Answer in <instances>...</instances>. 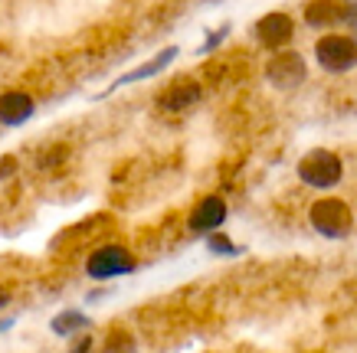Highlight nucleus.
I'll return each mask as SVG.
<instances>
[{
	"instance_id": "obj_1",
	"label": "nucleus",
	"mask_w": 357,
	"mask_h": 353,
	"mask_svg": "<svg viewBox=\"0 0 357 353\" xmlns=\"http://www.w3.org/2000/svg\"><path fill=\"white\" fill-rule=\"evenodd\" d=\"M295 173H298V180H302L305 187H312V190H335L337 183H341V177H344V161L337 157L335 150L314 148L298 161Z\"/></svg>"
},
{
	"instance_id": "obj_2",
	"label": "nucleus",
	"mask_w": 357,
	"mask_h": 353,
	"mask_svg": "<svg viewBox=\"0 0 357 353\" xmlns=\"http://www.w3.org/2000/svg\"><path fill=\"white\" fill-rule=\"evenodd\" d=\"M308 223L318 235H325V239H347L351 229H354V213H351V206L341 200V196H321V200H314L308 206Z\"/></svg>"
},
{
	"instance_id": "obj_3",
	"label": "nucleus",
	"mask_w": 357,
	"mask_h": 353,
	"mask_svg": "<svg viewBox=\"0 0 357 353\" xmlns=\"http://www.w3.org/2000/svg\"><path fill=\"white\" fill-rule=\"evenodd\" d=\"M314 59L331 75H344L357 65V40L347 33H325L314 43Z\"/></svg>"
},
{
	"instance_id": "obj_4",
	"label": "nucleus",
	"mask_w": 357,
	"mask_h": 353,
	"mask_svg": "<svg viewBox=\"0 0 357 353\" xmlns=\"http://www.w3.org/2000/svg\"><path fill=\"white\" fill-rule=\"evenodd\" d=\"M135 268H138L135 256H131L125 246H119V242L98 246L96 252H89V258H86V275L96 281L121 279V275H131Z\"/></svg>"
},
{
	"instance_id": "obj_5",
	"label": "nucleus",
	"mask_w": 357,
	"mask_h": 353,
	"mask_svg": "<svg viewBox=\"0 0 357 353\" xmlns=\"http://www.w3.org/2000/svg\"><path fill=\"white\" fill-rule=\"evenodd\" d=\"M305 79H308V65H305L302 53H295V49H279L266 63V82L279 92H295L298 86H305Z\"/></svg>"
},
{
	"instance_id": "obj_6",
	"label": "nucleus",
	"mask_w": 357,
	"mask_h": 353,
	"mask_svg": "<svg viewBox=\"0 0 357 353\" xmlns=\"http://www.w3.org/2000/svg\"><path fill=\"white\" fill-rule=\"evenodd\" d=\"M302 17L312 30H328L337 23H354L357 26V3L354 0H308Z\"/></svg>"
},
{
	"instance_id": "obj_7",
	"label": "nucleus",
	"mask_w": 357,
	"mask_h": 353,
	"mask_svg": "<svg viewBox=\"0 0 357 353\" xmlns=\"http://www.w3.org/2000/svg\"><path fill=\"white\" fill-rule=\"evenodd\" d=\"M252 36L259 40V46H266V49H272V53H279V49H285V46L292 43L295 20L289 17V13L272 10V13H266V17H259V20H256Z\"/></svg>"
},
{
	"instance_id": "obj_8",
	"label": "nucleus",
	"mask_w": 357,
	"mask_h": 353,
	"mask_svg": "<svg viewBox=\"0 0 357 353\" xmlns=\"http://www.w3.org/2000/svg\"><path fill=\"white\" fill-rule=\"evenodd\" d=\"M227 216H229V210H227V200H223V196H204V200L194 206L187 226H190L194 235H213V233H220V226L227 223Z\"/></svg>"
},
{
	"instance_id": "obj_9",
	"label": "nucleus",
	"mask_w": 357,
	"mask_h": 353,
	"mask_svg": "<svg viewBox=\"0 0 357 353\" xmlns=\"http://www.w3.org/2000/svg\"><path fill=\"white\" fill-rule=\"evenodd\" d=\"M200 98H204V88H200V82H197V79H177V82H171V86L158 95V105H161L164 111L177 115V111L194 108Z\"/></svg>"
},
{
	"instance_id": "obj_10",
	"label": "nucleus",
	"mask_w": 357,
	"mask_h": 353,
	"mask_svg": "<svg viewBox=\"0 0 357 353\" xmlns=\"http://www.w3.org/2000/svg\"><path fill=\"white\" fill-rule=\"evenodd\" d=\"M174 59H177V46H164L161 53H154L148 63L135 65L131 72H125L121 79H115V86H112L109 92H115V88H121V86H131V82H144V79H154V75L164 72V69H167ZM109 92H105V95H109ZM105 95H102V98H105Z\"/></svg>"
},
{
	"instance_id": "obj_11",
	"label": "nucleus",
	"mask_w": 357,
	"mask_h": 353,
	"mask_svg": "<svg viewBox=\"0 0 357 353\" xmlns=\"http://www.w3.org/2000/svg\"><path fill=\"white\" fill-rule=\"evenodd\" d=\"M36 111V102H33L26 92H3L0 95V125L3 128H20L26 125Z\"/></svg>"
},
{
	"instance_id": "obj_12",
	"label": "nucleus",
	"mask_w": 357,
	"mask_h": 353,
	"mask_svg": "<svg viewBox=\"0 0 357 353\" xmlns=\"http://www.w3.org/2000/svg\"><path fill=\"white\" fill-rule=\"evenodd\" d=\"M92 327V321H89L82 311H76V308H66V311H59L53 321H50V331L56 334V337H76V334H82V331H89Z\"/></svg>"
},
{
	"instance_id": "obj_13",
	"label": "nucleus",
	"mask_w": 357,
	"mask_h": 353,
	"mask_svg": "<svg viewBox=\"0 0 357 353\" xmlns=\"http://www.w3.org/2000/svg\"><path fill=\"white\" fill-rule=\"evenodd\" d=\"M135 350H138V343H135V337L125 327H115L105 337V347H102V353H135Z\"/></svg>"
},
{
	"instance_id": "obj_14",
	"label": "nucleus",
	"mask_w": 357,
	"mask_h": 353,
	"mask_svg": "<svg viewBox=\"0 0 357 353\" xmlns=\"http://www.w3.org/2000/svg\"><path fill=\"white\" fill-rule=\"evenodd\" d=\"M206 249L213 252V256H223V258H233V256H243V249L229 239L227 233H213V235H206Z\"/></svg>"
},
{
	"instance_id": "obj_15",
	"label": "nucleus",
	"mask_w": 357,
	"mask_h": 353,
	"mask_svg": "<svg viewBox=\"0 0 357 353\" xmlns=\"http://www.w3.org/2000/svg\"><path fill=\"white\" fill-rule=\"evenodd\" d=\"M227 36H229V23H223V26H220V30H213V33H206L200 53H213V49H220V43H223Z\"/></svg>"
},
{
	"instance_id": "obj_16",
	"label": "nucleus",
	"mask_w": 357,
	"mask_h": 353,
	"mask_svg": "<svg viewBox=\"0 0 357 353\" xmlns=\"http://www.w3.org/2000/svg\"><path fill=\"white\" fill-rule=\"evenodd\" d=\"M13 171H17V157H13V154H7V157H0V180H7V177H13Z\"/></svg>"
},
{
	"instance_id": "obj_17",
	"label": "nucleus",
	"mask_w": 357,
	"mask_h": 353,
	"mask_svg": "<svg viewBox=\"0 0 357 353\" xmlns=\"http://www.w3.org/2000/svg\"><path fill=\"white\" fill-rule=\"evenodd\" d=\"M92 343H96V340H92L89 334H82V337H79V340L73 343V347H69L66 353H92Z\"/></svg>"
},
{
	"instance_id": "obj_18",
	"label": "nucleus",
	"mask_w": 357,
	"mask_h": 353,
	"mask_svg": "<svg viewBox=\"0 0 357 353\" xmlns=\"http://www.w3.org/2000/svg\"><path fill=\"white\" fill-rule=\"evenodd\" d=\"M7 304H10V291H3V288H0V311L7 308Z\"/></svg>"
},
{
	"instance_id": "obj_19",
	"label": "nucleus",
	"mask_w": 357,
	"mask_h": 353,
	"mask_svg": "<svg viewBox=\"0 0 357 353\" xmlns=\"http://www.w3.org/2000/svg\"><path fill=\"white\" fill-rule=\"evenodd\" d=\"M13 324H17V321H13V317H3V321H0V334H3V331H10Z\"/></svg>"
}]
</instances>
